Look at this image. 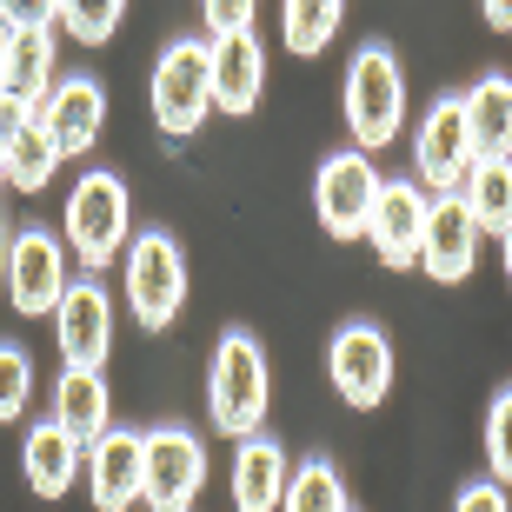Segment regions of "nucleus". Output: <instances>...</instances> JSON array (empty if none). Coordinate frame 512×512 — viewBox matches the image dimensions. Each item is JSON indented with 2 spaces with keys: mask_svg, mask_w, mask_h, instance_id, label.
I'll list each match as a JSON object with an SVG mask.
<instances>
[{
  "mask_svg": "<svg viewBox=\"0 0 512 512\" xmlns=\"http://www.w3.org/2000/svg\"><path fill=\"white\" fill-rule=\"evenodd\" d=\"M266 399H273V373H266V353L247 326H227L213 340V366H207V406H213V433L247 439L260 433Z\"/></svg>",
  "mask_w": 512,
  "mask_h": 512,
  "instance_id": "obj_1",
  "label": "nucleus"
},
{
  "mask_svg": "<svg viewBox=\"0 0 512 512\" xmlns=\"http://www.w3.org/2000/svg\"><path fill=\"white\" fill-rule=\"evenodd\" d=\"M340 107H346V133H353L360 153H380L399 140V127H406V74H399L386 40H366L360 54H353Z\"/></svg>",
  "mask_w": 512,
  "mask_h": 512,
  "instance_id": "obj_2",
  "label": "nucleus"
},
{
  "mask_svg": "<svg viewBox=\"0 0 512 512\" xmlns=\"http://www.w3.org/2000/svg\"><path fill=\"white\" fill-rule=\"evenodd\" d=\"M127 240H133L127 180L107 173V167H87L74 180V193H67V247H74V260L87 273H100V266H114L127 253Z\"/></svg>",
  "mask_w": 512,
  "mask_h": 512,
  "instance_id": "obj_3",
  "label": "nucleus"
},
{
  "mask_svg": "<svg viewBox=\"0 0 512 512\" xmlns=\"http://www.w3.org/2000/svg\"><path fill=\"white\" fill-rule=\"evenodd\" d=\"M120 266H127V306L140 326H173L180 320V306H187V253H180V240H173L167 227H147L133 233L127 253H120Z\"/></svg>",
  "mask_w": 512,
  "mask_h": 512,
  "instance_id": "obj_4",
  "label": "nucleus"
},
{
  "mask_svg": "<svg viewBox=\"0 0 512 512\" xmlns=\"http://www.w3.org/2000/svg\"><path fill=\"white\" fill-rule=\"evenodd\" d=\"M207 114H213V40L187 34L153 67V120L167 140H193Z\"/></svg>",
  "mask_w": 512,
  "mask_h": 512,
  "instance_id": "obj_5",
  "label": "nucleus"
},
{
  "mask_svg": "<svg viewBox=\"0 0 512 512\" xmlns=\"http://www.w3.org/2000/svg\"><path fill=\"white\" fill-rule=\"evenodd\" d=\"M373 200H380V167H373V153H360V147L326 153L320 180H313V213H320L326 240H366Z\"/></svg>",
  "mask_w": 512,
  "mask_h": 512,
  "instance_id": "obj_6",
  "label": "nucleus"
},
{
  "mask_svg": "<svg viewBox=\"0 0 512 512\" xmlns=\"http://www.w3.org/2000/svg\"><path fill=\"white\" fill-rule=\"evenodd\" d=\"M67 280H74L67 240H54L47 227H20L14 240H7V273H0V286H7V306H14V313L47 320L54 300L67 293Z\"/></svg>",
  "mask_w": 512,
  "mask_h": 512,
  "instance_id": "obj_7",
  "label": "nucleus"
},
{
  "mask_svg": "<svg viewBox=\"0 0 512 512\" xmlns=\"http://www.w3.org/2000/svg\"><path fill=\"white\" fill-rule=\"evenodd\" d=\"M200 486H207V446H200V433H187V426H153L140 506L147 512H193Z\"/></svg>",
  "mask_w": 512,
  "mask_h": 512,
  "instance_id": "obj_8",
  "label": "nucleus"
},
{
  "mask_svg": "<svg viewBox=\"0 0 512 512\" xmlns=\"http://www.w3.org/2000/svg\"><path fill=\"white\" fill-rule=\"evenodd\" d=\"M326 373H333L346 406L373 413V406L393 393V340H386L373 320H346L340 333H333V346H326Z\"/></svg>",
  "mask_w": 512,
  "mask_h": 512,
  "instance_id": "obj_9",
  "label": "nucleus"
},
{
  "mask_svg": "<svg viewBox=\"0 0 512 512\" xmlns=\"http://www.w3.org/2000/svg\"><path fill=\"white\" fill-rule=\"evenodd\" d=\"M27 114L47 127L60 160H80V153H94L100 127H107V87L94 74H60L40 100H27Z\"/></svg>",
  "mask_w": 512,
  "mask_h": 512,
  "instance_id": "obj_10",
  "label": "nucleus"
},
{
  "mask_svg": "<svg viewBox=\"0 0 512 512\" xmlns=\"http://www.w3.org/2000/svg\"><path fill=\"white\" fill-rule=\"evenodd\" d=\"M54 346L67 366H107L114 353V300L94 273L67 280V293L54 300Z\"/></svg>",
  "mask_w": 512,
  "mask_h": 512,
  "instance_id": "obj_11",
  "label": "nucleus"
},
{
  "mask_svg": "<svg viewBox=\"0 0 512 512\" xmlns=\"http://www.w3.org/2000/svg\"><path fill=\"white\" fill-rule=\"evenodd\" d=\"M466 167H473L466 107H459V94H446V100L426 107V120H419V133H413V180H419V187H433V193H459Z\"/></svg>",
  "mask_w": 512,
  "mask_h": 512,
  "instance_id": "obj_12",
  "label": "nucleus"
},
{
  "mask_svg": "<svg viewBox=\"0 0 512 512\" xmlns=\"http://www.w3.org/2000/svg\"><path fill=\"white\" fill-rule=\"evenodd\" d=\"M87 493L100 512H133L140 506V486H147V433H127V426H107L100 439H87Z\"/></svg>",
  "mask_w": 512,
  "mask_h": 512,
  "instance_id": "obj_13",
  "label": "nucleus"
},
{
  "mask_svg": "<svg viewBox=\"0 0 512 512\" xmlns=\"http://www.w3.org/2000/svg\"><path fill=\"white\" fill-rule=\"evenodd\" d=\"M479 220L466 213V200L459 193H433L426 200V227H419V266L433 273L439 286H459L466 273H473L479 260Z\"/></svg>",
  "mask_w": 512,
  "mask_h": 512,
  "instance_id": "obj_14",
  "label": "nucleus"
},
{
  "mask_svg": "<svg viewBox=\"0 0 512 512\" xmlns=\"http://www.w3.org/2000/svg\"><path fill=\"white\" fill-rule=\"evenodd\" d=\"M419 227H426V187L419 180H380L366 240L386 266H419Z\"/></svg>",
  "mask_w": 512,
  "mask_h": 512,
  "instance_id": "obj_15",
  "label": "nucleus"
},
{
  "mask_svg": "<svg viewBox=\"0 0 512 512\" xmlns=\"http://www.w3.org/2000/svg\"><path fill=\"white\" fill-rule=\"evenodd\" d=\"M266 94V47L253 27L240 34H213V107L220 114H253Z\"/></svg>",
  "mask_w": 512,
  "mask_h": 512,
  "instance_id": "obj_16",
  "label": "nucleus"
},
{
  "mask_svg": "<svg viewBox=\"0 0 512 512\" xmlns=\"http://www.w3.org/2000/svg\"><path fill=\"white\" fill-rule=\"evenodd\" d=\"M286 473L293 459L273 433H247L240 453H233V512H280V493H286Z\"/></svg>",
  "mask_w": 512,
  "mask_h": 512,
  "instance_id": "obj_17",
  "label": "nucleus"
},
{
  "mask_svg": "<svg viewBox=\"0 0 512 512\" xmlns=\"http://www.w3.org/2000/svg\"><path fill=\"white\" fill-rule=\"evenodd\" d=\"M80 466H87V446H80L67 426H54V413L40 419V426H27L20 473H27V486H34L40 499H60V493H67V486L80 479Z\"/></svg>",
  "mask_w": 512,
  "mask_h": 512,
  "instance_id": "obj_18",
  "label": "nucleus"
},
{
  "mask_svg": "<svg viewBox=\"0 0 512 512\" xmlns=\"http://www.w3.org/2000/svg\"><path fill=\"white\" fill-rule=\"evenodd\" d=\"M459 107L473 133V160H512V74H479Z\"/></svg>",
  "mask_w": 512,
  "mask_h": 512,
  "instance_id": "obj_19",
  "label": "nucleus"
},
{
  "mask_svg": "<svg viewBox=\"0 0 512 512\" xmlns=\"http://www.w3.org/2000/svg\"><path fill=\"white\" fill-rule=\"evenodd\" d=\"M54 426H67L80 446L114 426V399H107L100 366H67V373L54 380Z\"/></svg>",
  "mask_w": 512,
  "mask_h": 512,
  "instance_id": "obj_20",
  "label": "nucleus"
},
{
  "mask_svg": "<svg viewBox=\"0 0 512 512\" xmlns=\"http://www.w3.org/2000/svg\"><path fill=\"white\" fill-rule=\"evenodd\" d=\"M47 87H54V27L0 34V94L40 100Z\"/></svg>",
  "mask_w": 512,
  "mask_h": 512,
  "instance_id": "obj_21",
  "label": "nucleus"
},
{
  "mask_svg": "<svg viewBox=\"0 0 512 512\" xmlns=\"http://www.w3.org/2000/svg\"><path fill=\"white\" fill-rule=\"evenodd\" d=\"M0 160H7V187H14V193H40L47 180H54V167H60L54 140H47V127H40L34 114L0 140Z\"/></svg>",
  "mask_w": 512,
  "mask_h": 512,
  "instance_id": "obj_22",
  "label": "nucleus"
},
{
  "mask_svg": "<svg viewBox=\"0 0 512 512\" xmlns=\"http://www.w3.org/2000/svg\"><path fill=\"white\" fill-rule=\"evenodd\" d=\"M459 200L479 220V233H506L512 227V160H473L459 180Z\"/></svg>",
  "mask_w": 512,
  "mask_h": 512,
  "instance_id": "obj_23",
  "label": "nucleus"
},
{
  "mask_svg": "<svg viewBox=\"0 0 512 512\" xmlns=\"http://www.w3.org/2000/svg\"><path fill=\"white\" fill-rule=\"evenodd\" d=\"M280 512H353V499H346V479L333 473V459H300V466L286 473Z\"/></svg>",
  "mask_w": 512,
  "mask_h": 512,
  "instance_id": "obj_24",
  "label": "nucleus"
},
{
  "mask_svg": "<svg viewBox=\"0 0 512 512\" xmlns=\"http://www.w3.org/2000/svg\"><path fill=\"white\" fill-rule=\"evenodd\" d=\"M346 0H280V34L293 54H320L326 40L340 34Z\"/></svg>",
  "mask_w": 512,
  "mask_h": 512,
  "instance_id": "obj_25",
  "label": "nucleus"
},
{
  "mask_svg": "<svg viewBox=\"0 0 512 512\" xmlns=\"http://www.w3.org/2000/svg\"><path fill=\"white\" fill-rule=\"evenodd\" d=\"M127 0H60V27L80 40V47H100V40L120 27Z\"/></svg>",
  "mask_w": 512,
  "mask_h": 512,
  "instance_id": "obj_26",
  "label": "nucleus"
},
{
  "mask_svg": "<svg viewBox=\"0 0 512 512\" xmlns=\"http://www.w3.org/2000/svg\"><path fill=\"white\" fill-rule=\"evenodd\" d=\"M34 399V360L20 353L14 340H0V426H14Z\"/></svg>",
  "mask_w": 512,
  "mask_h": 512,
  "instance_id": "obj_27",
  "label": "nucleus"
},
{
  "mask_svg": "<svg viewBox=\"0 0 512 512\" xmlns=\"http://www.w3.org/2000/svg\"><path fill=\"white\" fill-rule=\"evenodd\" d=\"M486 466L499 486H512V386H499L486 406Z\"/></svg>",
  "mask_w": 512,
  "mask_h": 512,
  "instance_id": "obj_28",
  "label": "nucleus"
},
{
  "mask_svg": "<svg viewBox=\"0 0 512 512\" xmlns=\"http://www.w3.org/2000/svg\"><path fill=\"white\" fill-rule=\"evenodd\" d=\"M60 0H0V34H27V27H54Z\"/></svg>",
  "mask_w": 512,
  "mask_h": 512,
  "instance_id": "obj_29",
  "label": "nucleus"
},
{
  "mask_svg": "<svg viewBox=\"0 0 512 512\" xmlns=\"http://www.w3.org/2000/svg\"><path fill=\"white\" fill-rule=\"evenodd\" d=\"M253 7H260V0H200L207 34H240V27H253Z\"/></svg>",
  "mask_w": 512,
  "mask_h": 512,
  "instance_id": "obj_30",
  "label": "nucleus"
},
{
  "mask_svg": "<svg viewBox=\"0 0 512 512\" xmlns=\"http://www.w3.org/2000/svg\"><path fill=\"white\" fill-rule=\"evenodd\" d=\"M453 512H512V499H506L499 479H473V486H459Z\"/></svg>",
  "mask_w": 512,
  "mask_h": 512,
  "instance_id": "obj_31",
  "label": "nucleus"
},
{
  "mask_svg": "<svg viewBox=\"0 0 512 512\" xmlns=\"http://www.w3.org/2000/svg\"><path fill=\"white\" fill-rule=\"evenodd\" d=\"M479 14H486V27L512 34V0H479Z\"/></svg>",
  "mask_w": 512,
  "mask_h": 512,
  "instance_id": "obj_32",
  "label": "nucleus"
},
{
  "mask_svg": "<svg viewBox=\"0 0 512 512\" xmlns=\"http://www.w3.org/2000/svg\"><path fill=\"white\" fill-rule=\"evenodd\" d=\"M7 240H14V227H7V220H0V273H7Z\"/></svg>",
  "mask_w": 512,
  "mask_h": 512,
  "instance_id": "obj_33",
  "label": "nucleus"
},
{
  "mask_svg": "<svg viewBox=\"0 0 512 512\" xmlns=\"http://www.w3.org/2000/svg\"><path fill=\"white\" fill-rule=\"evenodd\" d=\"M499 253H506V280H512V227L499 233Z\"/></svg>",
  "mask_w": 512,
  "mask_h": 512,
  "instance_id": "obj_34",
  "label": "nucleus"
},
{
  "mask_svg": "<svg viewBox=\"0 0 512 512\" xmlns=\"http://www.w3.org/2000/svg\"><path fill=\"white\" fill-rule=\"evenodd\" d=\"M0 187H7V160H0Z\"/></svg>",
  "mask_w": 512,
  "mask_h": 512,
  "instance_id": "obj_35",
  "label": "nucleus"
}]
</instances>
